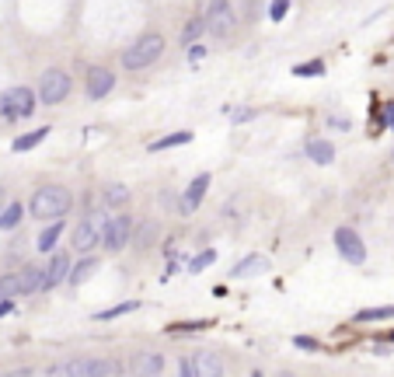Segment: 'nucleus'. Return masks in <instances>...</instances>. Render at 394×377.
Segmentation results:
<instances>
[{
  "label": "nucleus",
  "mask_w": 394,
  "mask_h": 377,
  "mask_svg": "<svg viewBox=\"0 0 394 377\" xmlns=\"http://www.w3.org/2000/svg\"><path fill=\"white\" fill-rule=\"evenodd\" d=\"M70 206H74V196H70V189H63V185H42V189H36V196L29 199V213L39 217V220H46V224L63 220V217L70 213Z\"/></svg>",
  "instance_id": "obj_1"
},
{
  "label": "nucleus",
  "mask_w": 394,
  "mask_h": 377,
  "mask_svg": "<svg viewBox=\"0 0 394 377\" xmlns=\"http://www.w3.org/2000/svg\"><path fill=\"white\" fill-rule=\"evenodd\" d=\"M161 56H164V36L147 32V36H140L136 43H129V46L123 49V67H126L129 74H136V70L154 67Z\"/></svg>",
  "instance_id": "obj_2"
},
{
  "label": "nucleus",
  "mask_w": 394,
  "mask_h": 377,
  "mask_svg": "<svg viewBox=\"0 0 394 377\" xmlns=\"http://www.w3.org/2000/svg\"><path fill=\"white\" fill-rule=\"evenodd\" d=\"M105 224H109V210H102V206L88 210V213L81 217V224L74 227V241H70V245H74L81 255H91V252L102 245Z\"/></svg>",
  "instance_id": "obj_3"
},
{
  "label": "nucleus",
  "mask_w": 394,
  "mask_h": 377,
  "mask_svg": "<svg viewBox=\"0 0 394 377\" xmlns=\"http://www.w3.org/2000/svg\"><path fill=\"white\" fill-rule=\"evenodd\" d=\"M36 102H39V95L32 88H25V84L8 88L4 95H0V116H4V119H29L39 109Z\"/></svg>",
  "instance_id": "obj_4"
},
{
  "label": "nucleus",
  "mask_w": 394,
  "mask_h": 377,
  "mask_svg": "<svg viewBox=\"0 0 394 377\" xmlns=\"http://www.w3.org/2000/svg\"><path fill=\"white\" fill-rule=\"evenodd\" d=\"M70 88H74L70 74L60 70V67H49L42 74V81H39V102L42 105H63L70 98Z\"/></svg>",
  "instance_id": "obj_5"
},
{
  "label": "nucleus",
  "mask_w": 394,
  "mask_h": 377,
  "mask_svg": "<svg viewBox=\"0 0 394 377\" xmlns=\"http://www.w3.org/2000/svg\"><path fill=\"white\" fill-rule=\"evenodd\" d=\"M237 29V15L230 8V0H210L206 8V32L216 36V39H230Z\"/></svg>",
  "instance_id": "obj_6"
},
{
  "label": "nucleus",
  "mask_w": 394,
  "mask_h": 377,
  "mask_svg": "<svg viewBox=\"0 0 394 377\" xmlns=\"http://www.w3.org/2000/svg\"><path fill=\"white\" fill-rule=\"evenodd\" d=\"M133 231H136V224H133L129 213H112L109 224H105V234H102V248L105 252H123L133 241Z\"/></svg>",
  "instance_id": "obj_7"
},
{
  "label": "nucleus",
  "mask_w": 394,
  "mask_h": 377,
  "mask_svg": "<svg viewBox=\"0 0 394 377\" xmlns=\"http://www.w3.org/2000/svg\"><path fill=\"white\" fill-rule=\"evenodd\" d=\"M67 377H112L116 374V363L105 360V356H74L67 367H63Z\"/></svg>",
  "instance_id": "obj_8"
},
{
  "label": "nucleus",
  "mask_w": 394,
  "mask_h": 377,
  "mask_svg": "<svg viewBox=\"0 0 394 377\" xmlns=\"http://www.w3.org/2000/svg\"><path fill=\"white\" fill-rule=\"evenodd\" d=\"M331 238H335V248H338V255L345 262H352V266H363L366 262V245H363V238L352 227H335Z\"/></svg>",
  "instance_id": "obj_9"
},
{
  "label": "nucleus",
  "mask_w": 394,
  "mask_h": 377,
  "mask_svg": "<svg viewBox=\"0 0 394 377\" xmlns=\"http://www.w3.org/2000/svg\"><path fill=\"white\" fill-rule=\"evenodd\" d=\"M112 88H116L112 70H105V67H88V74H84V91H88V98H91V102L109 98V95H112Z\"/></svg>",
  "instance_id": "obj_10"
},
{
  "label": "nucleus",
  "mask_w": 394,
  "mask_h": 377,
  "mask_svg": "<svg viewBox=\"0 0 394 377\" xmlns=\"http://www.w3.org/2000/svg\"><path fill=\"white\" fill-rule=\"evenodd\" d=\"M210 182H213V175H210V171H199V175H196V178L189 182V189L182 192V213H185V217H189V213H196V210L203 206Z\"/></svg>",
  "instance_id": "obj_11"
},
{
  "label": "nucleus",
  "mask_w": 394,
  "mask_h": 377,
  "mask_svg": "<svg viewBox=\"0 0 394 377\" xmlns=\"http://www.w3.org/2000/svg\"><path fill=\"white\" fill-rule=\"evenodd\" d=\"M70 255L67 252H53V259H49V266H46V286L42 290H53V286H60V283H67L70 279Z\"/></svg>",
  "instance_id": "obj_12"
},
{
  "label": "nucleus",
  "mask_w": 394,
  "mask_h": 377,
  "mask_svg": "<svg viewBox=\"0 0 394 377\" xmlns=\"http://www.w3.org/2000/svg\"><path fill=\"white\" fill-rule=\"evenodd\" d=\"M189 360H192L196 377H223V363H220V356H216V353L199 349V353H192Z\"/></svg>",
  "instance_id": "obj_13"
},
{
  "label": "nucleus",
  "mask_w": 394,
  "mask_h": 377,
  "mask_svg": "<svg viewBox=\"0 0 394 377\" xmlns=\"http://www.w3.org/2000/svg\"><path fill=\"white\" fill-rule=\"evenodd\" d=\"M161 370H164L161 353H136L133 356V374L136 377H161Z\"/></svg>",
  "instance_id": "obj_14"
},
{
  "label": "nucleus",
  "mask_w": 394,
  "mask_h": 377,
  "mask_svg": "<svg viewBox=\"0 0 394 377\" xmlns=\"http://www.w3.org/2000/svg\"><path fill=\"white\" fill-rule=\"evenodd\" d=\"M18 279H22V293H39V290L46 286V269L29 262V266L18 272Z\"/></svg>",
  "instance_id": "obj_15"
},
{
  "label": "nucleus",
  "mask_w": 394,
  "mask_h": 377,
  "mask_svg": "<svg viewBox=\"0 0 394 377\" xmlns=\"http://www.w3.org/2000/svg\"><path fill=\"white\" fill-rule=\"evenodd\" d=\"M304 154H307L314 164H331V161H335V144H328V140H307Z\"/></svg>",
  "instance_id": "obj_16"
},
{
  "label": "nucleus",
  "mask_w": 394,
  "mask_h": 377,
  "mask_svg": "<svg viewBox=\"0 0 394 377\" xmlns=\"http://www.w3.org/2000/svg\"><path fill=\"white\" fill-rule=\"evenodd\" d=\"M157 234H161V224H157V220H143V224L133 231V245H136L140 252H147V248L157 241Z\"/></svg>",
  "instance_id": "obj_17"
},
{
  "label": "nucleus",
  "mask_w": 394,
  "mask_h": 377,
  "mask_svg": "<svg viewBox=\"0 0 394 377\" xmlns=\"http://www.w3.org/2000/svg\"><path fill=\"white\" fill-rule=\"evenodd\" d=\"M60 234H63V220H53V224H46L42 227V234H39V252H56V245H60Z\"/></svg>",
  "instance_id": "obj_18"
},
{
  "label": "nucleus",
  "mask_w": 394,
  "mask_h": 377,
  "mask_svg": "<svg viewBox=\"0 0 394 377\" xmlns=\"http://www.w3.org/2000/svg\"><path fill=\"white\" fill-rule=\"evenodd\" d=\"M49 133H53L49 126H42V130H32V133H25V137H18V140L11 144V151H15V154H25V151H32V147H39V144H42V140L49 137Z\"/></svg>",
  "instance_id": "obj_19"
},
{
  "label": "nucleus",
  "mask_w": 394,
  "mask_h": 377,
  "mask_svg": "<svg viewBox=\"0 0 394 377\" xmlns=\"http://www.w3.org/2000/svg\"><path fill=\"white\" fill-rule=\"evenodd\" d=\"M22 220H25V206L22 203H8L4 210H0V231H15Z\"/></svg>",
  "instance_id": "obj_20"
},
{
  "label": "nucleus",
  "mask_w": 394,
  "mask_h": 377,
  "mask_svg": "<svg viewBox=\"0 0 394 377\" xmlns=\"http://www.w3.org/2000/svg\"><path fill=\"white\" fill-rule=\"evenodd\" d=\"M98 266H102V262H98L95 255H84V259H81V262H77V266L70 269V279H67V283L81 286V283H84V279H88V276H91V272H95Z\"/></svg>",
  "instance_id": "obj_21"
},
{
  "label": "nucleus",
  "mask_w": 394,
  "mask_h": 377,
  "mask_svg": "<svg viewBox=\"0 0 394 377\" xmlns=\"http://www.w3.org/2000/svg\"><path fill=\"white\" fill-rule=\"evenodd\" d=\"M102 199H105L109 210H123V206L129 203V189H126V185H105Z\"/></svg>",
  "instance_id": "obj_22"
},
{
  "label": "nucleus",
  "mask_w": 394,
  "mask_h": 377,
  "mask_svg": "<svg viewBox=\"0 0 394 377\" xmlns=\"http://www.w3.org/2000/svg\"><path fill=\"white\" fill-rule=\"evenodd\" d=\"M262 269H269V259H265V255H248V259H241V262L234 266V276H255V272H262Z\"/></svg>",
  "instance_id": "obj_23"
},
{
  "label": "nucleus",
  "mask_w": 394,
  "mask_h": 377,
  "mask_svg": "<svg viewBox=\"0 0 394 377\" xmlns=\"http://www.w3.org/2000/svg\"><path fill=\"white\" fill-rule=\"evenodd\" d=\"M192 140V133L189 130H178V133H171V137H161V140H154L150 144V151H171V147H185Z\"/></svg>",
  "instance_id": "obj_24"
},
{
  "label": "nucleus",
  "mask_w": 394,
  "mask_h": 377,
  "mask_svg": "<svg viewBox=\"0 0 394 377\" xmlns=\"http://www.w3.org/2000/svg\"><path fill=\"white\" fill-rule=\"evenodd\" d=\"M143 304L140 300H123V304H116V307H105V311H98L95 318L98 321H112V318H123V314H129V311H140Z\"/></svg>",
  "instance_id": "obj_25"
},
{
  "label": "nucleus",
  "mask_w": 394,
  "mask_h": 377,
  "mask_svg": "<svg viewBox=\"0 0 394 377\" xmlns=\"http://www.w3.org/2000/svg\"><path fill=\"white\" fill-rule=\"evenodd\" d=\"M18 293H22L18 272H4V276H0V300H15Z\"/></svg>",
  "instance_id": "obj_26"
},
{
  "label": "nucleus",
  "mask_w": 394,
  "mask_h": 377,
  "mask_svg": "<svg viewBox=\"0 0 394 377\" xmlns=\"http://www.w3.org/2000/svg\"><path fill=\"white\" fill-rule=\"evenodd\" d=\"M387 318H394V304H387V307H363V311H356V321H387Z\"/></svg>",
  "instance_id": "obj_27"
},
{
  "label": "nucleus",
  "mask_w": 394,
  "mask_h": 377,
  "mask_svg": "<svg viewBox=\"0 0 394 377\" xmlns=\"http://www.w3.org/2000/svg\"><path fill=\"white\" fill-rule=\"evenodd\" d=\"M203 32H206V18H189V25H185V32H182V43H185V46H196Z\"/></svg>",
  "instance_id": "obj_28"
},
{
  "label": "nucleus",
  "mask_w": 394,
  "mask_h": 377,
  "mask_svg": "<svg viewBox=\"0 0 394 377\" xmlns=\"http://www.w3.org/2000/svg\"><path fill=\"white\" fill-rule=\"evenodd\" d=\"M293 74H297V77H321V74H324V63H321V60H310V63L293 67Z\"/></svg>",
  "instance_id": "obj_29"
},
{
  "label": "nucleus",
  "mask_w": 394,
  "mask_h": 377,
  "mask_svg": "<svg viewBox=\"0 0 394 377\" xmlns=\"http://www.w3.org/2000/svg\"><path fill=\"white\" fill-rule=\"evenodd\" d=\"M213 262H216V252L210 248V252H203V255H196V259L189 262V272H203V269H206V266H213Z\"/></svg>",
  "instance_id": "obj_30"
},
{
  "label": "nucleus",
  "mask_w": 394,
  "mask_h": 377,
  "mask_svg": "<svg viewBox=\"0 0 394 377\" xmlns=\"http://www.w3.org/2000/svg\"><path fill=\"white\" fill-rule=\"evenodd\" d=\"M290 15V0H272V4H269V18L272 22H283Z\"/></svg>",
  "instance_id": "obj_31"
},
{
  "label": "nucleus",
  "mask_w": 394,
  "mask_h": 377,
  "mask_svg": "<svg viewBox=\"0 0 394 377\" xmlns=\"http://www.w3.org/2000/svg\"><path fill=\"white\" fill-rule=\"evenodd\" d=\"M206 321H175V325H168V332H192V328H203Z\"/></svg>",
  "instance_id": "obj_32"
},
{
  "label": "nucleus",
  "mask_w": 394,
  "mask_h": 377,
  "mask_svg": "<svg viewBox=\"0 0 394 377\" xmlns=\"http://www.w3.org/2000/svg\"><path fill=\"white\" fill-rule=\"evenodd\" d=\"M203 56H206V49H203L199 43H196V46H189V63H192V67H196V63H199Z\"/></svg>",
  "instance_id": "obj_33"
},
{
  "label": "nucleus",
  "mask_w": 394,
  "mask_h": 377,
  "mask_svg": "<svg viewBox=\"0 0 394 377\" xmlns=\"http://www.w3.org/2000/svg\"><path fill=\"white\" fill-rule=\"evenodd\" d=\"M161 206H178V210H182V199H175V192L164 189V192H161Z\"/></svg>",
  "instance_id": "obj_34"
},
{
  "label": "nucleus",
  "mask_w": 394,
  "mask_h": 377,
  "mask_svg": "<svg viewBox=\"0 0 394 377\" xmlns=\"http://www.w3.org/2000/svg\"><path fill=\"white\" fill-rule=\"evenodd\" d=\"M178 377H196V370H192V360H182V363H178Z\"/></svg>",
  "instance_id": "obj_35"
},
{
  "label": "nucleus",
  "mask_w": 394,
  "mask_h": 377,
  "mask_svg": "<svg viewBox=\"0 0 394 377\" xmlns=\"http://www.w3.org/2000/svg\"><path fill=\"white\" fill-rule=\"evenodd\" d=\"M293 342H297L300 349H317V342H314V339H307V335H297Z\"/></svg>",
  "instance_id": "obj_36"
},
{
  "label": "nucleus",
  "mask_w": 394,
  "mask_h": 377,
  "mask_svg": "<svg viewBox=\"0 0 394 377\" xmlns=\"http://www.w3.org/2000/svg\"><path fill=\"white\" fill-rule=\"evenodd\" d=\"M11 311H15V300H0V318L11 314Z\"/></svg>",
  "instance_id": "obj_37"
},
{
  "label": "nucleus",
  "mask_w": 394,
  "mask_h": 377,
  "mask_svg": "<svg viewBox=\"0 0 394 377\" xmlns=\"http://www.w3.org/2000/svg\"><path fill=\"white\" fill-rule=\"evenodd\" d=\"M4 377H29V370H15V374H4Z\"/></svg>",
  "instance_id": "obj_38"
},
{
  "label": "nucleus",
  "mask_w": 394,
  "mask_h": 377,
  "mask_svg": "<svg viewBox=\"0 0 394 377\" xmlns=\"http://www.w3.org/2000/svg\"><path fill=\"white\" fill-rule=\"evenodd\" d=\"M387 119H391V130H394V105H387Z\"/></svg>",
  "instance_id": "obj_39"
},
{
  "label": "nucleus",
  "mask_w": 394,
  "mask_h": 377,
  "mask_svg": "<svg viewBox=\"0 0 394 377\" xmlns=\"http://www.w3.org/2000/svg\"><path fill=\"white\" fill-rule=\"evenodd\" d=\"M276 377H297V374H290V370H279V374H276Z\"/></svg>",
  "instance_id": "obj_40"
},
{
  "label": "nucleus",
  "mask_w": 394,
  "mask_h": 377,
  "mask_svg": "<svg viewBox=\"0 0 394 377\" xmlns=\"http://www.w3.org/2000/svg\"><path fill=\"white\" fill-rule=\"evenodd\" d=\"M251 377H265V374H262V370H255V374H251Z\"/></svg>",
  "instance_id": "obj_41"
},
{
  "label": "nucleus",
  "mask_w": 394,
  "mask_h": 377,
  "mask_svg": "<svg viewBox=\"0 0 394 377\" xmlns=\"http://www.w3.org/2000/svg\"><path fill=\"white\" fill-rule=\"evenodd\" d=\"M0 203H4V189H0Z\"/></svg>",
  "instance_id": "obj_42"
},
{
  "label": "nucleus",
  "mask_w": 394,
  "mask_h": 377,
  "mask_svg": "<svg viewBox=\"0 0 394 377\" xmlns=\"http://www.w3.org/2000/svg\"><path fill=\"white\" fill-rule=\"evenodd\" d=\"M387 339H391V342H394V332H391V335H387Z\"/></svg>",
  "instance_id": "obj_43"
},
{
  "label": "nucleus",
  "mask_w": 394,
  "mask_h": 377,
  "mask_svg": "<svg viewBox=\"0 0 394 377\" xmlns=\"http://www.w3.org/2000/svg\"><path fill=\"white\" fill-rule=\"evenodd\" d=\"M391 157H394V154H391Z\"/></svg>",
  "instance_id": "obj_44"
}]
</instances>
